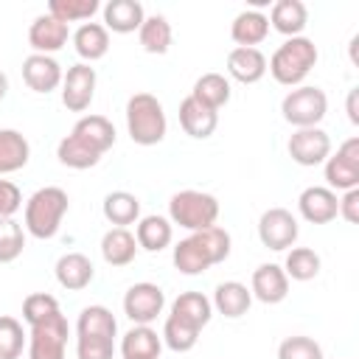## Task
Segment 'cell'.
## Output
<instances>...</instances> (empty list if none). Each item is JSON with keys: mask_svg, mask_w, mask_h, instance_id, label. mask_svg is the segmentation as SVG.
Listing matches in <instances>:
<instances>
[{"mask_svg": "<svg viewBox=\"0 0 359 359\" xmlns=\"http://www.w3.org/2000/svg\"><path fill=\"white\" fill-rule=\"evenodd\" d=\"M67 208H70L67 191H62L56 185H45V188L34 191L25 202V230L39 241L53 238L62 227Z\"/></svg>", "mask_w": 359, "mask_h": 359, "instance_id": "obj_1", "label": "cell"}, {"mask_svg": "<svg viewBox=\"0 0 359 359\" xmlns=\"http://www.w3.org/2000/svg\"><path fill=\"white\" fill-rule=\"evenodd\" d=\"M314 65H317V45L309 36H289L269 56L266 70L272 73V79L278 84H283V87H300L303 79L311 73Z\"/></svg>", "mask_w": 359, "mask_h": 359, "instance_id": "obj_2", "label": "cell"}, {"mask_svg": "<svg viewBox=\"0 0 359 359\" xmlns=\"http://www.w3.org/2000/svg\"><path fill=\"white\" fill-rule=\"evenodd\" d=\"M168 121L163 104L151 93H135L126 101V132L137 146H154L165 137Z\"/></svg>", "mask_w": 359, "mask_h": 359, "instance_id": "obj_3", "label": "cell"}, {"mask_svg": "<svg viewBox=\"0 0 359 359\" xmlns=\"http://www.w3.org/2000/svg\"><path fill=\"white\" fill-rule=\"evenodd\" d=\"M216 219H219V199L208 191L185 188V191H177L168 202V222L191 233L213 227Z\"/></svg>", "mask_w": 359, "mask_h": 359, "instance_id": "obj_4", "label": "cell"}, {"mask_svg": "<svg viewBox=\"0 0 359 359\" xmlns=\"http://www.w3.org/2000/svg\"><path fill=\"white\" fill-rule=\"evenodd\" d=\"M328 112V98L320 87L314 84H300L292 87L283 101H280V115L286 123H292L294 129H309V126H320V121Z\"/></svg>", "mask_w": 359, "mask_h": 359, "instance_id": "obj_5", "label": "cell"}, {"mask_svg": "<svg viewBox=\"0 0 359 359\" xmlns=\"http://www.w3.org/2000/svg\"><path fill=\"white\" fill-rule=\"evenodd\" d=\"M67 337L70 325L65 314H53L50 320L31 325L28 331V359H65L67 351Z\"/></svg>", "mask_w": 359, "mask_h": 359, "instance_id": "obj_6", "label": "cell"}, {"mask_svg": "<svg viewBox=\"0 0 359 359\" xmlns=\"http://www.w3.org/2000/svg\"><path fill=\"white\" fill-rule=\"evenodd\" d=\"M325 165V188L337 191H353L359 188V137H348L334 154H328Z\"/></svg>", "mask_w": 359, "mask_h": 359, "instance_id": "obj_7", "label": "cell"}, {"mask_svg": "<svg viewBox=\"0 0 359 359\" xmlns=\"http://www.w3.org/2000/svg\"><path fill=\"white\" fill-rule=\"evenodd\" d=\"M165 309V294L157 283L140 280L132 283L123 294V314L135 323V325H151Z\"/></svg>", "mask_w": 359, "mask_h": 359, "instance_id": "obj_8", "label": "cell"}, {"mask_svg": "<svg viewBox=\"0 0 359 359\" xmlns=\"http://www.w3.org/2000/svg\"><path fill=\"white\" fill-rule=\"evenodd\" d=\"M297 233H300L297 219L286 208H269L258 219V238L266 250H275V252L292 250L297 241Z\"/></svg>", "mask_w": 359, "mask_h": 359, "instance_id": "obj_9", "label": "cell"}, {"mask_svg": "<svg viewBox=\"0 0 359 359\" xmlns=\"http://www.w3.org/2000/svg\"><path fill=\"white\" fill-rule=\"evenodd\" d=\"M286 149H289V157L297 165L311 168V165H323L328 160V154H331V137L320 126L294 129L292 137H289V143H286Z\"/></svg>", "mask_w": 359, "mask_h": 359, "instance_id": "obj_10", "label": "cell"}, {"mask_svg": "<svg viewBox=\"0 0 359 359\" xmlns=\"http://www.w3.org/2000/svg\"><path fill=\"white\" fill-rule=\"evenodd\" d=\"M95 67L79 62L73 67H67V73L62 76V104L70 112H84L93 98H95Z\"/></svg>", "mask_w": 359, "mask_h": 359, "instance_id": "obj_11", "label": "cell"}, {"mask_svg": "<svg viewBox=\"0 0 359 359\" xmlns=\"http://www.w3.org/2000/svg\"><path fill=\"white\" fill-rule=\"evenodd\" d=\"M67 39H70V28L56 17H50L48 11L34 17L28 28V45L34 48V53H42V56H53L67 45Z\"/></svg>", "mask_w": 359, "mask_h": 359, "instance_id": "obj_12", "label": "cell"}, {"mask_svg": "<svg viewBox=\"0 0 359 359\" xmlns=\"http://www.w3.org/2000/svg\"><path fill=\"white\" fill-rule=\"evenodd\" d=\"M339 196L325 185H309L297 196V210L309 224H328L337 219Z\"/></svg>", "mask_w": 359, "mask_h": 359, "instance_id": "obj_13", "label": "cell"}, {"mask_svg": "<svg viewBox=\"0 0 359 359\" xmlns=\"http://www.w3.org/2000/svg\"><path fill=\"white\" fill-rule=\"evenodd\" d=\"M62 65L53 56H42V53H31L22 62V81L28 84V90L34 93H53L56 87H62Z\"/></svg>", "mask_w": 359, "mask_h": 359, "instance_id": "obj_14", "label": "cell"}, {"mask_svg": "<svg viewBox=\"0 0 359 359\" xmlns=\"http://www.w3.org/2000/svg\"><path fill=\"white\" fill-rule=\"evenodd\" d=\"M250 294L255 300L266 303V306H275V303L286 300V294H289V278H286L283 266H278V264H261L252 272Z\"/></svg>", "mask_w": 359, "mask_h": 359, "instance_id": "obj_15", "label": "cell"}, {"mask_svg": "<svg viewBox=\"0 0 359 359\" xmlns=\"http://www.w3.org/2000/svg\"><path fill=\"white\" fill-rule=\"evenodd\" d=\"M180 126L188 137H196V140H205L216 132L219 126V112L199 104L194 95H185L180 101Z\"/></svg>", "mask_w": 359, "mask_h": 359, "instance_id": "obj_16", "label": "cell"}, {"mask_svg": "<svg viewBox=\"0 0 359 359\" xmlns=\"http://www.w3.org/2000/svg\"><path fill=\"white\" fill-rule=\"evenodd\" d=\"M53 272H56L59 286L67 289V292H81V289H87V286L93 283V278H95V266H93V261H90L84 252H65V255L56 261Z\"/></svg>", "mask_w": 359, "mask_h": 359, "instance_id": "obj_17", "label": "cell"}, {"mask_svg": "<svg viewBox=\"0 0 359 359\" xmlns=\"http://www.w3.org/2000/svg\"><path fill=\"white\" fill-rule=\"evenodd\" d=\"M104 28L112 34H132L140 28V22L146 20V11L137 0H109L104 8Z\"/></svg>", "mask_w": 359, "mask_h": 359, "instance_id": "obj_18", "label": "cell"}, {"mask_svg": "<svg viewBox=\"0 0 359 359\" xmlns=\"http://www.w3.org/2000/svg\"><path fill=\"white\" fill-rule=\"evenodd\" d=\"M230 36L236 42V48H255L269 36V20L264 11L258 8H244L241 14H236L233 25H230Z\"/></svg>", "mask_w": 359, "mask_h": 359, "instance_id": "obj_19", "label": "cell"}, {"mask_svg": "<svg viewBox=\"0 0 359 359\" xmlns=\"http://www.w3.org/2000/svg\"><path fill=\"white\" fill-rule=\"evenodd\" d=\"M227 73L241 84H255L266 76V56L258 48H233L227 53Z\"/></svg>", "mask_w": 359, "mask_h": 359, "instance_id": "obj_20", "label": "cell"}, {"mask_svg": "<svg viewBox=\"0 0 359 359\" xmlns=\"http://www.w3.org/2000/svg\"><path fill=\"white\" fill-rule=\"evenodd\" d=\"M266 20H269V28H275L278 34H283L289 39V36H303L309 11L300 0H275Z\"/></svg>", "mask_w": 359, "mask_h": 359, "instance_id": "obj_21", "label": "cell"}, {"mask_svg": "<svg viewBox=\"0 0 359 359\" xmlns=\"http://www.w3.org/2000/svg\"><path fill=\"white\" fill-rule=\"evenodd\" d=\"M73 48H76V53L84 59V65L98 62V59H104L107 50H109V31H107L101 22H81V25L73 31Z\"/></svg>", "mask_w": 359, "mask_h": 359, "instance_id": "obj_22", "label": "cell"}, {"mask_svg": "<svg viewBox=\"0 0 359 359\" xmlns=\"http://www.w3.org/2000/svg\"><path fill=\"white\" fill-rule=\"evenodd\" d=\"M163 339L151 325H132L121 339V356L123 359H160Z\"/></svg>", "mask_w": 359, "mask_h": 359, "instance_id": "obj_23", "label": "cell"}, {"mask_svg": "<svg viewBox=\"0 0 359 359\" xmlns=\"http://www.w3.org/2000/svg\"><path fill=\"white\" fill-rule=\"evenodd\" d=\"M174 238V227L165 216H143L137 219V227H135V241H137V250H146V252H160L171 244Z\"/></svg>", "mask_w": 359, "mask_h": 359, "instance_id": "obj_24", "label": "cell"}, {"mask_svg": "<svg viewBox=\"0 0 359 359\" xmlns=\"http://www.w3.org/2000/svg\"><path fill=\"white\" fill-rule=\"evenodd\" d=\"M210 306H213L219 314L236 320V317H241V314L250 311V306H252V294H250V289H247L244 283H238V280H224V283L216 286Z\"/></svg>", "mask_w": 359, "mask_h": 359, "instance_id": "obj_25", "label": "cell"}, {"mask_svg": "<svg viewBox=\"0 0 359 359\" xmlns=\"http://www.w3.org/2000/svg\"><path fill=\"white\" fill-rule=\"evenodd\" d=\"M73 135L81 137L87 146H93L98 154H107L115 146V126L104 115H84L76 121Z\"/></svg>", "mask_w": 359, "mask_h": 359, "instance_id": "obj_26", "label": "cell"}, {"mask_svg": "<svg viewBox=\"0 0 359 359\" xmlns=\"http://www.w3.org/2000/svg\"><path fill=\"white\" fill-rule=\"evenodd\" d=\"M171 261H174V266H177L182 275H202V272H208V269L213 266L208 250L199 244V238H196L194 233H191L188 238H180V241L174 244Z\"/></svg>", "mask_w": 359, "mask_h": 359, "instance_id": "obj_27", "label": "cell"}, {"mask_svg": "<svg viewBox=\"0 0 359 359\" xmlns=\"http://www.w3.org/2000/svg\"><path fill=\"white\" fill-rule=\"evenodd\" d=\"M101 255L109 266H126L137 255V241L126 227H109L101 238Z\"/></svg>", "mask_w": 359, "mask_h": 359, "instance_id": "obj_28", "label": "cell"}, {"mask_svg": "<svg viewBox=\"0 0 359 359\" xmlns=\"http://www.w3.org/2000/svg\"><path fill=\"white\" fill-rule=\"evenodd\" d=\"M171 314L194 328H205L213 317V306H210V297H205L202 292H182L174 303H171Z\"/></svg>", "mask_w": 359, "mask_h": 359, "instance_id": "obj_29", "label": "cell"}, {"mask_svg": "<svg viewBox=\"0 0 359 359\" xmlns=\"http://www.w3.org/2000/svg\"><path fill=\"white\" fill-rule=\"evenodd\" d=\"M137 39H140V48H143L146 53L163 56V53H168L171 39H174L171 22H168L163 14H149V17L140 22V28H137Z\"/></svg>", "mask_w": 359, "mask_h": 359, "instance_id": "obj_30", "label": "cell"}, {"mask_svg": "<svg viewBox=\"0 0 359 359\" xmlns=\"http://www.w3.org/2000/svg\"><path fill=\"white\" fill-rule=\"evenodd\" d=\"M104 219L115 227H126V224H137L140 219V199L129 191H112L104 196Z\"/></svg>", "mask_w": 359, "mask_h": 359, "instance_id": "obj_31", "label": "cell"}, {"mask_svg": "<svg viewBox=\"0 0 359 359\" xmlns=\"http://www.w3.org/2000/svg\"><path fill=\"white\" fill-rule=\"evenodd\" d=\"M31 157V146L22 132L17 129H0V174H14L25 168Z\"/></svg>", "mask_w": 359, "mask_h": 359, "instance_id": "obj_32", "label": "cell"}, {"mask_svg": "<svg viewBox=\"0 0 359 359\" xmlns=\"http://www.w3.org/2000/svg\"><path fill=\"white\" fill-rule=\"evenodd\" d=\"M76 334L79 337H104V339H115L118 334V320L107 306H87L79 314L76 323Z\"/></svg>", "mask_w": 359, "mask_h": 359, "instance_id": "obj_33", "label": "cell"}, {"mask_svg": "<svg viewBox=\"0 0 359 359\" xmlns=\"http://www.w3.org/2000/svg\"><path fill=\"white\" fill-rule=\"evenodd\" d=\"M56 157H59L62 165L76 168V171H84V168L98 165V160H101L104 154H98L93 146H87L81 137H76V135L70 132V135H65V137L59 140V146H56Z\"/></svg>", "mask_w": 359, "mask_h": 359, "instance_id": "obj_34", "label": "cell"}, {"mask_svg": "<svg viewBox=\"0 0 359 359\" xmlns=\"http://www.w3.org/2000/svg\"><path fill=\"white\" fill-rule=\"evenodd\" d=\"M191 95H194L199 104H205V107H210V109L219 112V109L230 101V79L222 76V73H202V76L194 81Z\"/></svg>", "mask_w": 359, "mask_h": 359, "instance_id": "obj_35", "label": "cell"}, {"mask_svg": "<svg viewBox=\"0 0 359 359\" xmlns=\"http://www.w3.org/2000/svg\"><path fill=\"white\" fill-rule=\"evenodd\" d=\"M320 255L311 247H292L283 261V272L292 280H311L320 275Z\"/></svg>", "mask_w": 359, "mask_h": 359, "instance_id": "obj_36", "label": "cell"}, {"mask_svg": "<svg viewBox=\"0 0 359 359\" xmlns=\"http://www.w3.org/2000/svg\"><path fill=\"white\" fill-rule=\"evenodd\" d=\"M98 8H101L98 0H50L48 3V14L56 17L59 22H65V25L87 22Z\"/></svg>", "mask_w": 359, "mask_h": 359, "instance_id": "obj_37", "label": "cell"}, {"mask_svg": "<svg viewBox=\"0 0 359 359\" xmlns=\"http://www.w3.org/2000/svg\"><path fill=\"white\" fill-rule=\"evenodd\" d=\"M160 339H163L174 353H185V351H191V348L196 345V339H199V328H194V325L177 320L174 314H168L165 323H163V334H160Z\"/></svg>", "mask_w": 359, "mask_h": 359, "instance_id": "obj_38", "label": "cell"}, {"mask_svg": "<svg viewBox=\"0 0 359 359\" xmlns=\"http://www.w3.org/2000/svg\"><path fill=\"white\" fill-rule=\"evenodd\" d=\"M28 337L17 317L0 314V359H20Z\"/></svg>", "mask_w": 359, "mask_h": 359, "instance_id": "obj_39", "label": "cell"}, {"mask_svg": "<svg viewBox=\"0 0 359 359\" xmlns=\"http://www.w3.org/2000/svg\"><path fill=\"white\" fill-rule=\"evenodd\" d=\"M25 250V230L14 219H0V264H11Z\"/></svg>", "mask_w": 359, "mask_h": 359, "instance_id": "obj_40", "label": "cell"}, {"mask_svg": "<svg viewBox=\"0 0 359 359\" xmlns=\"http://www.w3.org/2000/svg\"><path fill=\"white\" fill-rule=\"evenodd\" d=\"M53 314H59V300L48 292H31L22 300V320L28 325H39V323L50 320Z\"/></svg>", "mask_w": 359, "mask_h": 359, "instance_id": "obj_41", "label": "cell"}, {"mask_svg": "<svg viewBox=\"0 0 359 359\" xmlns=\"http://www.w3.org/2000/svg\"><path fill=\"white\" fill-rule=\"evenodd\" d=\"M196 238H199V244L208 250V255H210V261H213V266L216 264H222V261H227V255H230V233L224 230V227H219V224H213V227H208V230H199V233H194Z\"/></svg>", "mask_w": 359, "mask_h": 359, "instance_id": "obj_42", "label": "cell"}, {"mask_svg": "<svg viewBox=\"0 0 359 359\" xmlns=\"http://www.w3.org/2000/svg\"><path fill=\"white\" fill-rule=\"evenodd\" d=\"M278 359H323V348L311 337H286L278 345Z\"/></svg>", "mask_w": 359, "mask_h": 359, "instance_id": "obj_43", "label": "cell"}, {"mask_svg": "<svg viewBox=\"0 0 359 359\" xmlns=\"http://www.w3.org/2000/svg\"><path fill=\"white\" fill-rule=\"evenodd\" d=\"M76 356L79 359H112L115 356V339L76 337Z\"/></svg>", "mask_w": 359, "mask_h": 359, "instance_id": "obj_44", "label": "cell"}, {"mask_svg": "<svg viewBox=\"0 0 359 359\" xmlns=\"http://www.w3.org/2000/svg\"><path fill=\"white\" fill-rule=\"evenodd\" d=\"M22 208V191L11 180H0V219H14Z\"/></svg>", "mask_w": 359, "mask_h": 359, "instance_id": "obj_45", "label": "cell"}, {"mask_svg": "<svg viewBox=\"0 0 359 359\" xmlns=\"http://www.w3.org/2000/svg\"><path fill=\"white\" fill-rule=\"evenodd\" d=\"M337 216H342L348 224H356L359 222V188L353 191H345L339 196V208H337Z\"/></svg>", "mask_w": 359, "mask_h": 359, "instance_id": "obj_46", "label": "cell"}, {"mask_svg": "<svg viewBox=\"0 0 359 359\" xmlns=\"http://www.w3.org/2000/svg\"><path fill=\"white\" fill-rule=\"evenodd\" d=\"M356 98H359V90L353 87V90L348 93V118H351V123H359V107H356Z\"/></svg>", "mask_w": 359, "mask_h": 359, "instance_id": "obj_47", "label": "cell"}, {"mask_svg": "<svg viewBox=\"0 0 359 359\" xmlns=\"http://www.w3.org/2000/svg\"><path fill=\"white\" fill-rule=\"evenodd\" d=\"M6 93H8V76L0 70V101L6 98Z\"/></svg>", "mask_w": 359, "mask_h": 359, "instance_id": "obj_48", "label": "cell"}]
</instances>
